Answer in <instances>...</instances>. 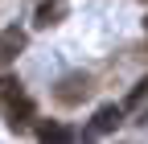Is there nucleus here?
Here are the masks:
<instances>
[{
  "mask_svg": "<svg viewBox=\"0 0 148 144\" xmlns=\"http://www.w3.org/2000/svg\"><path fill=\"white\" fill-rule=\"evenodd\" d=\"M86 95H90V78H86V74H66V78L58 82V91H53V99H58L62 107L82 103Z\"/></svg>",
  "mask_w": 148,
  "mask_h": 144,
  "instance_id": "obj_1",
  "label": "nucleus"
},
{
  "mask_svg": "<svg viewBox=\"0 0 148 144\" xmlns=\"http://www.w3.org/2000/svg\"><path fill=\"white\" fill-rule=\"evenodd\" d=\"M4 115H8V128L12 132H21V128H29L33 123V115H37V107H33V99H25V95H16L8 107H4Z\"/></svg>",
  "mask_w": 148,
  "mask_h": 144,
  "instance_id": "obj_2",
  "label": "nucleus"
},
{
  "mask_svg": "<svg viewBox=\"0 0 148 144\" xmlns=\"http://www.w3.org/2000/svg\"><path fill=\"white\" fill-rule=\"evenodd\" d=\"M119 119H123V107L107 103V107H99V111H95V119H90V132H95V136H107V132H115V128H119Z\"/></svg>",
  "mask_w": 148,
  "mask_h": 144,
  "instance_id": "obj_3",
  "label": "nucleus"
},
{
  "mask_svg": "<svg viewBox=\"0 0 148 144\" xmlns=\"http://www.w3.org/2000/svg\"><path fill=\"white\" fill-rule=\"evenodd\" d=\"M25 41H29L25 29H4V33H0V66H8L16 53L25 49Z\"/></svg>",
  "mask_w": 148,
  "mask_h": 144,
  "instance_id": "obj_4",
  "label": "nucleus"
},
{
  "mask_svg": "<svg viewBox=\"0 0 148 144\" xmlns=\"http://www.w3.org/2000/svg\"><path fill=\"white\" fill-rule=\"evenodd\" d=\"M16 95H25L21 91V78H16V74H0V111H4Z\"/></svg>",
  "mask_w": 148,
  "mask_h": 144,
  "instance_id": "obj_5",
  "label": "nucleus"
},
{
  "mask_svg": "<svg viewBox=\"0 0 148 144\" xmlns=\"http://www.w3.org/2000/svg\"><path fill=\"white\" fill-rule=\"evenodd\" d=\"M58 16H62V0H45L41 8H37V25H58Z\"/></svg>",
  "mask_w": 148,
  "mask_h": 144,
  "instance_id": "obj_6",
  "label": "nucleus"
},
{
  "mask_svg": "<svg viewBox=\"0 0 148 144\" xmlns=\"http://www.w3.org/2000/svg\"><path fill=\"white\" fill-rule=\"evenodd\" d=\"M144 99H148V78H140L132 91H127V99H123V111H136V107H144Z\"/></svg>",
  "mask_w": 148,
  "mask_h": 144,
  "instance_id": "obj_7",
  "label": "nucleus"
},
{
  "mask_svg": "<svg viewBox=\"0 0 148 144\" xmlns=\"http://www.w3.org/2000/svg\"><path fill=\"white\" fill-rule=\"evenodd\" d=\"M37 136H41V140H70L74 132L62 128V123H41V128H37Z\"/></svg>",
  "mask_w": 148,
  "mask_h": 144,
  "instance_id": "obj_8",
  "label": "nucleus"
},
{
  "mask_svg": "<svg viewBox=\"0 0 148 144\" xmlns=\"http://www.w3.org/2000/svg\"><path fill=\"white\" fill-rule=\"evenodd\" d=\"M144 33H148V16H144Z\"/></svg>",
  "mask_w": 148,
  "mask_h": 144,
  "instance_id": "obj_9",
  "label": "nucleus"
}]
</instances>
